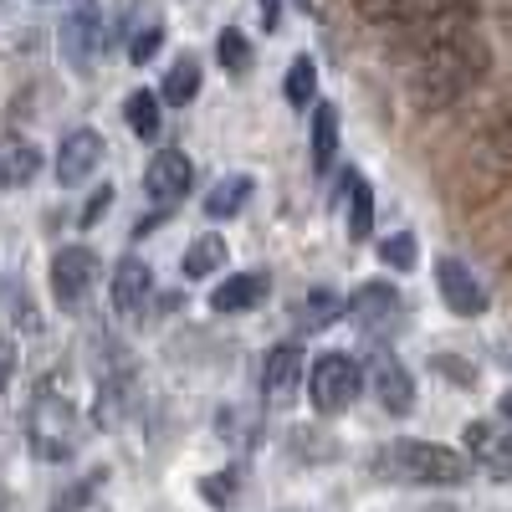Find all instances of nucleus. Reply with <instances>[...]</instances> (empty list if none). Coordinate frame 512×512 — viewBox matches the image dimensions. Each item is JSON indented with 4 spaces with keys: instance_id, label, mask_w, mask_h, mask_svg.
Instances as JSON below:
<instances>
[{
    "instance_id": "obj_1",
    "label": "nucleus",
    "mask_w": 512,
    "mask_h": 512,
    "mask_svg": "<svg viewBox=\"0 0 512 512\" xmlns=\"http://www.w3.org/2000/svg\"><path fill=\"white\" fill-rule=\"evenodd\" d=\"M487 72H492V47L472 26V31L446 36L436 47L405 57V98L415 113H441V108L461 103L472 88H482Z\"/></svg>"
},
{
    "instance_id": "obj_2",
    "label": "nucleus",
    "mask_w": 512,
    "mask_h": 512,
    "mask_svg": "<svg viewBox=\"0 0 512 512\" xmlns=\"http://www.w3.org/2000/svg\"><path fill=\"white\" fill-rule=\"evenodd\" d=\"M374 472L405 487H461L472 482V456L436 441H390L374 451Z\"/></svg>"
},
{
    "instance_id": "obj_3",
    "label": "nucleus",
    "mask_w": 512,
    "mask_h": 512,
    "mask_svg": "<svg viewBox=\"0 0 512 512\" xmlns=\"http://www.w3.org/2000/svg\"><path fill=\"white\" fill-rule=\"evenodd\" d=\"M26 441H31V456L36 461H72L77 446H82V415L72 410L67 395H52V390H41L26 410Z\"/></svg>"
},
{
    "instance_id": "obj_4",
    "label": "nucleus",
    "mask_w": 512,
    "mask_h": 512,
    "mask_svg": "<svg viewBox=\"0 0 512 512\" xmlns=\"http://www.w3.org/2000/svg\"><path fill=\"white\" fill-rule=\"evenodd\" d=\"M364 390V364L349 354H318L308 369V400L318 415H344Z\"/></svg>"
},
{
    "instance_id": "obj_5",
    "label": "nucleus",
    "mask_w": 512,
    "mask_h": 512,
    "mask_svg": "<svg viewBox=\"0 0 512 512\" xmlns=\"http://www.w3.org/2000/svg\"><path fill=\"white\" fill-rule=\"evenodd\" d=\"M472 175L482 180V195L512 185V103L482 128L477 154H472Z\"/></svg>"
},
{
    "instance_id": "obj_6",
    "label": "nucleus",
    "mask_w": 512,
    "mask_h": 512,
    "mask_svg": "<svg viewBox=\"0 0 512 512\" xmlns=\"http://www.w3.org/2000/svg\"><path fill=\"white\" fill-rule=\"evenodd\" d=\"M98 282V256L93 246H62L52 256V297L62 313H77L82 303H88V292Z\"/></svg>"
},
{
    "instance_id": "obj_7",
    "label": "nucleus",
    "mask_w": 512,
    "mask_h": 512,
    "mask_svg": "<svg viewBox=\"0 0 512 512\" xmlns=\"http://www.w3.org/2000/svg\"><path fill=\"white\" fill-rule=\"evenodd\" d=\"M349 318H354L364 333L384 338L390 328L405 323V297H400V287H390V282H364V287L349 297Z\"/></svg>"
},
{
    "instance_id": "obj_8",
    "label": "nucleus",
    "mask_w": 512,
    "mask_h": 512,
    "mask_svg": "<svg viewBox=\"0 0 512 512\" xmlns=\"http://www.w3.org/2000/svg\"><path fill=\"white\" fill-rule=\"evenodd\" d=\"M436 287H441V303L456 318H482L487 313V287L482 277L461 262V256H441L436 262Z\"/></svg>"
},
{
    "instance_id": "obj_9",
    "label": "nucleus",
    "mask_w": 512,
    "mask_h": 512,
    "mask_svg": "<svg viewBox=\"0 0 512 512\" xmlns=\"http://www.w3.org/2000/svg\"><path fill=\"white\" fill-rule=\"evenodd\" d=\"M190 185H195V164H190L185 149H159V154L144 164V195H149L159 210L175 205V200H185Z\"/></svg>"
},
{
    "instance_id": "obj_10",
    "label": "nucleus",
    "mask_w": 512,
    "mask_h": 512,
    "mask_svg": "<svg viewBox=\"0 0 512 512\" xmlns=\"http://www.w3.org/2000/svg\"><path fill=\"white\" fill-rule=\"evenodd\" d=\"M466 456H472L487 477L512 482V425H502V420H472V425H466Z\"/></svg>"
},
{
    "instance_id": "obj_11",
    "label": "nucleus",
    "mask_w": 512,
    "mask_h": 512,
    "mask_svg": "<svg viewBox=\"0 0 512 512\" xmlns=\"http://www.w3.org/2000/svg\"><path fill=\"white\" fill-rule=\"evenodd\" d=\"M98 52H103V11L93 6V0H82V6L67 11V21H62V57L77 72H93Z\"/></svg>"
},
{
    "instance_id": "obj_12",
    "label": "nucleus",
    "mask_w": 512,
    "mask_h": 512,
    "mask_svg": "<svg viewBox=\"0 0 512 512\" xmlns=\"http://www.w3.org/2000/svg\"><path fill=\"white\" fill-rule=\"evenodd\" d=\"M103 164V134L98 128H72L57 144V185H88Z\"/></svg>"
},
{
    "instance_id": "obj_13",
    "label": "nucleus",
    "mask_w": 512,
    "mask_h": 512,
    "mask_svg": "<svg viewBox=\"0 0 512 512\" xmlns=\"http://www.w3.org/2000/svg\"><path fill=\"white\" fill-rule=\"evenodd\" d=\"M149 303H154V267L144 256H123L113 267V308L123 318H144Z\"/></svg>"
},
{
    "instance_id": "obj_14",
    "label": "nucleus",
    "mask_w": 512,
    "mask_h": 512,
    "mask_svg": "<svg viewBox=\"0 0 512 512\" xmlns=\"http://www.w3.org/2000/svg\"><path fill=\"white\" fill-rule=\"evenodd\" d=\"M303 379H308V364H303V349L297 344H277L262 364V395L267 405H287L297 390H303Z\"/></svg>"
},
{
    "instance_id": "obj_15",
    "label": "nucleus",
    "mask_w": 512,
    "mask_h": 512,
    "mask_svg": "<svg viewBox=\"0 0 512 512\" xmlns=\"http://www.w3.org/2000/svg\"><path fill=\"white\" fill-rule=\"evenodd\" d=\"M369 384H374L379 405L390 410V415H410V410H415V379H410V369H405L395 354H374Z\"/></svg>"
},
{
    "instance_id": "obj_16",
    "label": "nucleus",
    "mask_w": 512,
    "mask_h": 512,
    "mask_svg": "<svg viewBox=\"0 0 512 512\" xmlns=\"http://www.w3.org/2000/svg\"><path fill=\"white\" fill-rule=\"evenodd\" d=\"M267 292H272L267 272H236V277H226L216 292H210V308L216 313H251Z\"/></svg>"
},
{
    "instance_id": "obj_17",
    "label": "nucleus",
    "mask_w": 512,
    "mask_h": 512,
    "mask_svg": "<svg viewBox=\"0 0 512 512\" xmlns=\"http://www.w3.org/2000/svg\"><path fill=\"white\" fill-rule=\"evenodd\" d=\"M36 175H41V149L31 139L0 144V190H26Z\"/></svg>"
},
{
    "instance_id": "obj_18",
    "label": "nucleus",
    "mask_w": 512,
    "mask_h": 512,
    "mask_svg": "<svg viewBox=\"0 0 512 512\" xmlns=\"http://www.w3.org/2000/svg\"><path fill=\"white\" fill-rule=\"evenodd\" d=\"M441 6H451V0H359L364 21H379V26H415L425 16H436Z\"/></svg>"
},
{
    "instance_id": "obj_19",
    "label": "nucleus",
    "mask_w": 512,
    "mask_h": 512,
    "mask_svg": "<svg viewBox=\"0 0 512 512\" xmlns=\"http://www.w3.org/2000/svg\"><path fill=\"white\" fill-rule=\"evenodd\" d=\"M226 236H195L190 246H185V256H180V272H185V282H200V277H216L221 267H226Z\"/></svg>"
},
{
    "instance_id": "obj_20",
    "label": "nucleus",
    "mask_w": 512,
    "mask_h": 512,
    "mask_svg": "<svg viewBox=\"0 0 512 512\" xmlns=\"http://www.w3.org/2000/svg\"><path fill=\"white\" fill-rule=\"evenodd\" d=\"M338 159V108L313 103V175H328Z\"/></svg>"
},
{
    "instance_id": "obj_21",
    "label": "nucleus",
    "mask_w": 512,
    "mask_h": 512,
    "mask_svg": "<svg viewBox=\"0 0 512 512\" xmlns=\"http://www.w3.org/2000/svg\"><path fill=\"white\" fill-rule=\"evenodd\" d=\"M200 77H205V72H200V62H195V57H180L175 67L164 72L159 98H164L169 108H190V103L200 98Z\"/></svg>"
},
{
    "instance_id": "obj_22",
    "label": "nucleus",
    "mask_w": 512,
    "mask_h": 512,
    "mask_svg": "<svg viewBox=\"0 0 512 512\" xmlns=\"http://www.w3.org/2000/svg\"><path fill=\"white\" fill-rule=\"evenodd\" d=\"M246 200H251V175H226L216 190L205 195V216L210 221H231V216L246 210Z\"/></svg>"
},
{
    "instance_id": "obj_23",
    "label": "nucleus",
    "mask_w": 512,
    "mask_h": 512,
    "mask_svg": "<svg viewBox=\"0 0 512 512\" xmlns=\"http://www.w3.org/2000/svg\"><path fill=\"white\" fill-rule=\"evenodd\" d=\"M159 108H164V98H159V93H149V88H139V93H128L123 118H128V128H134L139 139H159V134H164V128H159V123H164V113H159Z\"/></svg>"
},
{
    "instance_id": "obj_24",
    "label": "nucleus",
    "mask_w": 512,
    "mask_h": 512,
    "mask_svg": "<svg viewBox=\"0 0 512 512\" xmlns=\"http://www.w3.org/2000/svg\"><path fill=\"white\" fill-rule=\"evenodd\" d=\"M344 226H349V241H369V231H374V190H369L364 175H354V169H349V216H344Z\"/></svg>"
},
{
    "instance_id": "obj_25",
    "label": "nucleus",
    "mask_w": 512,
    "mask_h": 512,
    "mask_svg": "<svg viewBox=\"0 0 512 512\" xmlns=\"http://www.w3.org/2000/svg\"><path fill=\"white\" fill-rule=\"evenodd\" d=\"M282 98H287V108H297V113L318 98V62H313V57H292V67H287V77H282Z\"/></svg>"
},
{
    "instance_id": "obj_26",
    "label": "nucleus",
    "mask_w": 512,
    "mask_h": 512,
    "mask_svg": "<svg viewBox=\"0 0 512 512\" xmlns=\"http://www.w3.org/2000/svg\"><path fill=\"white\" fill-rule=\"evenodd\" d=\"M338 313H344V303H338L333 292H308V303H297V308H292V328L318 333V328H328Z\"/></svg>"
},
{
    "instance_id": "obj_27",
    "label": "nucleus",
    "mask_w": 512,
    "mask_h": 512,
    "mask_svg": "<svg viewBox=\"0 0 512 512\" xmlns=\"http://www.w3.org/2000/svg\"><path fill=\"white\" fill-rule=\"evenodd\" d=\"M216 62H221L231 77H246V72H251V41H246L236 26H226V31L216 36Z\"/></svg>"
},
{
    "instance_id": "obj_28",
    "label": "nucleus",
    "mask_w": 512,
    "mask_h": 512,
    "mask_svg": "<svg viewBox=\"0 0 512 512\" xmlns=\"http://www.w3.org/2000/svg\"><path fill=\"white\" fill-rule=\"evenodd\" d=\"M379 262H384V267H395V272H415V262H420V241H415L410 231L384 236V241H379Z\"/></svg>"
},
{
    "instance_id": "obj_29",
    "label": "nucleus",
    "mask_w": 512,
    "mask_h": 512,
    "mask_svg": "<svg viewBox=\"0 0 512 512\" xmlns=\"http://www.w3.org/2000/svg\"><path fill=\"white\" fill-rule=\"evenodd\" d=\"M200 492H205L210 507H236V497H241V472H216V477H205Z\"/></svg>"
},
{
    "instance_id": "obj_30",
    "label": "nucleus",
    "mask_w": 512,
    "mask_h": 512,
    "mask_svg": "<svg viewBox=\"0 0 512 512\" xmlns=\"http://www.w3.org/2000/svg\"><path fill=\"white\" fill-rule=\"evenodd\" d=\"M103 487V472H88L77 487H67V492H57V502H52V512H77V507H88V497Z\"/></svg>"
},
{
    "instance_id": "obj_31",
    "label": "nucleus",
    "mask_w": 512,
    "mask_h": 512,
    "mask_svg": "<svg viewBox=\"0 0 512 512\" xmlns=\"http://www.w3.org/2000/svg\"><path fill=\"white\" fill-rule=\"evenodd\" d=\"M159 41H164V26H144V31L134 36V47H128V57H134V62L144 67V62L159 52Z\"/></svg>"
},
{
    "instance_id": "obj_32",
    "label": "nucleus",
    "mask_w": 512,
    "mask_h": 512,
    "mask_svg": "<svg viewBox=\"0 0 512 512\" xmlns=\"http://www.w3.org/2000/svg\"><path fill=\"white\" fill-rule=\"evenodd\" d=\"M108 205H113V185H103V190H93V200H88V205H82V216H77V221H82V226H98V221L108 216Z\"/></svg>"
},
{
    "instance_id": "obj_33",
    "label": "nucleus",
    "mask_w": 512,
    "mask_h": 512,
    "mask_svg": "<svg viewBox=\"0 0 512 512\" xmlns=\"http://www.w3.org/2000/svg\"><path fill=\"white\" fill-rule=\"evenodd\" d=\"M11 379H16V344H11V338H0V395L11 390Z\"/></svg>"
},
{
    "instance_id": "obj_34",
    "label": "nucleus",
    "mask_w": 512,
    "mask_h": 512,
    "mask_svg": "<svg viewBox=\"0 0 512 512\" xmlns=\"http://www.w3.org/2000/svg\"><path fill=\"white\" fill-rule=\"evenodd\" d=\"M256 6H262V26H267V31L282 26V0H256Z\"/></svg>"
},
{
    "instance_id": "obj_35",
    "label": "nucleus",
    "mask_w": 512,
    "mask_h": 512,
    "mask_svg": "<svg viewBox=\"0 0 512 512\" xmlns=\"http://www.w3.org/2000/svg\"><path fill=\"white\" fill-rule=\"evenodd\" d=\"M497 359H502V364L512 369V338H502V344H497Z\"/></svg>"
},
{
    "instance_id": "obj_36",
    "label": "nucleus",
    "mask_w": 512,
    "mask_h": 512,
    "mask_svg": "<svg viewBox=\"0 0 512 512\" xmlns=\"http://www.w3.org/2000/svg\"><path fill=\"white\" fill-rule=\"evenodd\" d=\"M497 415H502V420H512V390H507V395L497 400Z\"/></svg>"
},
{
    "instance_id": "obj_37",
    "label": "nucleus",
    "mask_w": 512,
    "mask_h": 512,
    "mask_svg": "<svg viewBox=\"0 0 512 512\" xmlns=\"http://www.w3.org/2000/svg\"><path fill=\"white\" fill-rule=\"evenodd\" d=\"M297 6H303V11H313V0H297Z\"/></svg>"
}]
</instances>
